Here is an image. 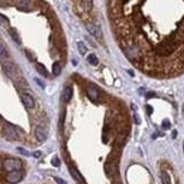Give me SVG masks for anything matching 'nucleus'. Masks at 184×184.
<instances>
[{"mask_svg": "<svg viewBox=\"0 0 184 184\" xmlns=\"http://www.w3.org/2000/svg\"><path fill=\"white\" fill-rule=\"evenodd\" d=\"M112 33L142 72L170 78L184 72V0H106Z\"/></svg>", "mask_w": 184, "mask_h": 184, "instance_id": "f257e3e1", "label": "nucleus"}, {"mask_svg": "<svg viewBox=\"0 0 184 184\" xmlns=\"http://www.w3.org/2000/svg\"><path fill=\"white\" fill-rule=\"evenodd\" d=\"M1 166H3L4 172L10 173V172H16V170H22L23 162L19 160V159H14V157H6L1 162Z\"/></svg>", "mask_w": 184, "mask_h": 184, "instance_id": "f03ea898", "label": "nucleus"}, {"mask_svg": "<svg viewBox=\"0 0 184 184\" xmlns=\"http://www.w3.org/2000/svg\"><path fill=\"white\" fill-rule=\"evenodd\" d=\"M1 129H3V136L6 139H10V140H19L20 139L19 130H17V128L14 125H11L9 122H4L3 126H1Z\"/></svg>", "mask_w": 184, "mask_h": 184, "instance_id": "7ed1b4c3", "label": "nucleus"}, {"mask_svg": "<svg viewBox=\"0 0 184 184\" xmlns=\"http://www.w3.org/2000/svg\"><path fill=\"white\" fill-rule=\"evenodd\" d=\"M23 180V173L22 170H16V172H10L6 174V183L9 184H16Z\"/></svg>", "mask_w": 184, "mask_h": 184, "instance_id": "20e7f679", "label": "nucleus"}, {"mask_svg": "<svg viewBox=\"0 0 184 184\" xmlns=\"http://www.w3.org/2000/svg\"><path fill=\"white\" fill-rule=\"evenodd\" d=\"M34 135H35V137H37L38 142H44L47 139V130L44 129L43 126H37L34 129Z\"/></svg>", "mask_w": 184, "mask_h": 184, "instance_id": "39448f33", "label": "nucleus"}, {"mask_svg": "<svg viewBox=\"0 0 184 184\" xmlns=\"http://www.w3.org/2000/svg\"><path fill=\"white\" fill-rule=\"evenodd\" d=\"M20 98H22V102L24 103V106H27L28 109L34 108V99L31 98V95H28V94H22Z\"/></svg>", "mask_w": 184, "mask_h": 184, "instance_id": "423d86ee", "label": "nucleus"}, {"mask_svg": "<svg viewBox=\"0 0 184 184\" xmlns=\"http://www.w3.org/2000/svg\"><path fill=\"white\" fill-rule=\"evenodd\" d=\"M69 173L72 174V177L75 178V181H76V183H79V184H87V183H85V180L82 178V176H81V173H79V172L76 170V169L74 167V166H69Z\"/></svg>", "mask_w": 184, "mask_h": 184, "instance_id": "0eeeda50", "label": "nucleus"}, {"mask_svg": "<svg viewBox=\"0 0 184 184\" xmlns=\"http://www.w3.org/2000/svg\"><path fill=\"white\" fill-rule=\"evenodd\" d=\"M72 95H74L72 87H71V85H67V87L64 88V91H62V101H64V102H69L71 98H72Z\"/></svg>", "mask_w": 184, "mask_h": 184, "instance_id": "6e6552de", "label": "nucleus"}, {"mask_svg": "<svg viewBox=\"0 0 184 184\" xmlns=\"http://www.w3.org/2000/svg\"><path fill=\"white\" fill-rule=\"evenodd\" d=\"M87 28H88V31L91 33L92 35H95L97 38H102V33H101V30H99V27H98V26H94V24L88 23Z\"/></svg>", "mask_w": 184, "mask_h": 184, "instance_id": "1a4fd4ad", "label": "nucleus"}, {"mask_svg": "<svg viewBox=\"0 0 184 184\" xmlns=\"http://www.w3.org/2000/svg\"><path fill=\"white\" fill-rule=\"evenodd\" d=\"M61 69H62V64H61L60 61H55L54 64H53V74H54L55 76L60 75V74H61Z\"/></svg>", "mask_w": 184, "mask_h": 184, "instance_id": "9d476101", "label": "nucleus"}, {"mask_svg": "<svg viewBox=\"0 0 184 184\" xmlns=\"http://www.w3.org/2000/svg\"><path fill=\"white\" fill-rule=\"evenodd\" d=\"M9 33H10V35L13 37V40H14L17 44L22 43V40H20V35H19V33H17V30H16V28L10 27V28H9Z\"/></svg>", "mask_w": 184, "mask_h": 184, "instance_id": "9b49d317", "label": "nucleus"}, {"mask_svg": "<svg viewBox=\"0 0 184 184\" xmlns=\"http://www.w3.org/2000/svg\"><path fill=\"white\" fill-rule=\"evenodd\" d=\"M35 68H37V71H38L41 75L48 76V71H47V68H45L43 64H37V65H35Z\"/></svg>", "mask_w": 184, "mask_h": 184, "instance_id": "f8f14e48", "label": "nucleus"}, {"mask_svg": "<svg viewBox=\"0 0 184 184\" xmlns=\"http://www.w3.org/2000/svg\"><path fill=\"white\" fill-rule=\"evenodd\" d=\"M88 62L91 65H98V58L95 54H89L88 55Z\"/></svg>", "mask_w": 184, "mask_h": 184, "instance_id": "ddd939ff", "label": "nucleus"}, {"mask_svg": "<svg viewBox=\"0 0 184 184\" xmlns=\"http://www.w3.org/2000/svg\"><path fill=\"white\" fill-rule=\"evenodd\" d=\"M76 45H78V50H79V53H81V54H82V55L87 54V47H85V44L82 43V41H78Z\"/></svg>", "mask_w": 184, "mask_h": 184, "instance_id": "4468645a", "label": "nucleus"}, {"mask_svg": "<svg viewBox=\"0 0 184 184\" xmlns=\"http://www.w3.org/2000/svg\"><path fill=\"white\" fill-rule=\"evenodd\" d=\"M160 176H162V181H163V184H170V178H169V174L166 173L164 170H162Z\"/></svg>", "mask_w": 184, "mask_h": 184, "instance_id": "2eb2a0df", "label": "nucleus"}, {"mask_svg": "<svg viewBox=\"0 0 184 184\" xmlns=\"http://www.w3.org/2000/svg\"><path fill=\"white\" fill-rule=\"evenodd\" d=\"M0 24H1V26H4V27H7V26H9V20H7V17H6V16H1V14H0Z\"/></svg>", "mask_w": 184, "mask_h": 184, "instance_id": "dca6fc26", "label": "nucleus"}, {"mask_svg": "<svg viewBox=\"0 0 184 184\" xmlns=\"http://www.w3.org/2000/svg\"><path fill=\"white\" fill-rule=\"evenodd\" d=\"M3 55H6V47L0 43V58H1Z\"/></svg>", "mask_w": 184, "mask_h": 184, "instance_id": "f3484780", "label": "nucleus"}, {"mask_svg": "<svg viewBox=\"0 0 184 184\" xmlns=\"http://www.w3.org/2000/svg\"><path fill=\"white\" fill-rule=\"evenodd\" d=\"M51 163H53V166H55V167H60V159L58 157H53Z\"/></svg>", "mask_w": 184, "mask_h": 184, "instance_id": "a211bd4d", "label": "nucleus"}, {"mask_svg": "<svg viewBox=\"0 0 184 184\" xmlns=\"http://www.w3.org/2000/svg\"><path fill=\"white\" fill-rule=\"evenodd\" d=\"M54 180H55V183H57V184H67V181L61 180L60 177H54Z\"/></svg>", "mask_w": 184, "mask_h": 184, "instance_id": "6ab92c4d", "label": "nucleus"}, {"mask_svg": "<svg viewBox=\"0 0 184 184\" xmlns=\"http://www.w3.org/2000/svg\"><path fill=\"white\" fill-rule=\"evenodd\" d=\"M170 128V122L169 120H164L163 122V129H169Z\"/></svg>", "mask_w": 184, "mask_h": 184, "instance_id": "aec40b11", "label": "nucleus"}, {"mask_svg": "<svg viewBox=\"0 0 184 184\" xmlns=\"http://www.w3.org/2000/svg\"><path fill=\"white\" fill-rule=\"evenodd\" d=\"M17 152L22 153V154H24V156H28V154H30V153L26 152V150H24V149H22V147H19V149H17Z\"/></svg>", "mask_w": 184, "mask_h": 184, "instance_id": "412c9836", "label": "nucleus"}, {"mask_svg": "<svg viewBox=\"0 0 184 184\" xmlns=\"http://www.w3.org/2000/svg\"><path fill=\"white\" fill-rule=\"evenodd\" d=\"M35 82H37V84H38V85H40V87H41V88H44V82H43V81H40L38 78L35 79Z\"/></svg>", "mask_w": 184, "mask_h": 184, "instance_id": "4be33fe9", "label": "nucleus"}, {"mask_svg": "<svg viewBox=\"0 0 184 184\" xmlns=\"http://www.w3.org/2000/svg\"><path fill=\"white\" fill-rule=\"evenodd\" d=\"M33 156H34V157H40V156H41V152H34Z\"/></svg>", "mask_w": 184, "mask_h": 184, "instance_id": "5701e85b", "label": "nucleus"}, {"mask_svg": "<svg viewBox=\"0 0 184 184\" xmlns=\"http://www.w3.org/2000/svg\"><path fill=\"white\" fill-rule=\"evenodd\" d=\"M3 123H4V122H3V119H1V116H0V128L3 126Z\"/></svg>", "mask_w": 184, "mask_h": 184, "instance_id": "b1692460", "label": "nucleus"}, {"mask_svg": "<svg viewBox=\"0 0 184 184\" xmlns=\"http://www.w3.org/2000/svg\"><path fill=\"white\" fill-rule=\"evenodd\" d=\"M1 169H3V166H1V162H0V177H1Z\"/></svg>", "mask_w": 184, "mask_h": 184, "instance_id": "393cba45", "label": "nucleus"}, {"mask_svg": "<svg viewBox=\"0 0 184 184\" xmlns=\"http://www.w3.org/2000/svg\"><path fill=\"white\" fill-rule=\"evenodd\" d=\"M112 184H118V183H116V181H113V183H112Z\"/></svg>", "mask_w": 184, "mask_h": 184, "instance_id": "a878e982", "label": "nucleus"}]
</instances>
